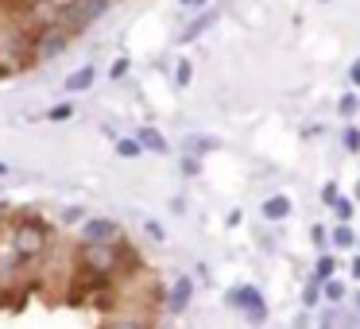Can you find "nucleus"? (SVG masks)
Returning <instances> with one entry per match:
<instances>
[{
    "label": "nucleus",
    "mask_w": 360,
    "mask_h": 329,
    "mask_svg": "<svg viewBox=\"0 0 360 329\" xmlns=\"http://www.w3.org/2000/svg\"><path fill=\"white\" fill-rule=\"evenodd\" d=\"M337 194H341V190H337V182H326V186H321V202H326V205H333Z\"/></svg>",
    "instance_id": "27"
},
{
    "label": "nucleus",
    "mask_w": 360,
    "mask_h": 329,
    "mask_svg": "<svg viewBox=\"0 0 360 329\" xmlns=\"http://www.w3.org/2000/svg\"><path fill=\"white\" fill-rule=\"evenodd\" d=\"M314 240H318V244H321V248H326V244H329V233H326V228H321V225H318V228H314Z\"/></svg>",
    "instance_id": "31"
},
{
    "label": "nucleus",
    "mask_w": 360,
    "mask_h": 329,
    "mask_svg": "<svg viewBox=\"0 0 360 329\" xmlns=\"http://www.w3.org/2000/svg\"><path fill=\"white\" fill-rule=\"evenodd\" d=\"M349 271H352V279H360V256H356V259H352V264H349Z\"/></svg>",
    "instance_id": "34"
},
{
    "label": "nucleus",
    "mask_w": 360,
    "mask_h": 329,
    "mask_svg": "<svg viewBox=\"0 0 360 329\" xmlns=\"http://www.w3.org/2000/svg\"><path fill=\"white\" fill-rule=\"evenodd\" d=\"M4 174H8V163H0V179H4Z\"/></svg>",
    "instance_id": "36"
},
{
    "label": "nucleus",
    "mask_w": 360,
    "mask_h": 329,
    "mask_svg": "<svg viewBox=\"0 0 360 329\" xmlns=\"http://www.w3.org/2000/svg\"><path fill=\"white\" fill-rule=\"evenodd\" d=\"M190 82H194V66H190L186 58H182V63H179V70H174V86H179V89H186Z\"/></svg>",
    "instance_id": "20"
},
{
    "label": "nucleus",
    "mask_w": 360,
    "mask_h": 329,
    "mask_svg": "<svg viewBox=\"0 0 360 329\" xmlns=\"http://www.w3.org/2000/svg\"><path fill=\"white\" fill-rule=\"evenodd\" d=\"M333 275H337V259L329 256V252H321V256H318V264H314V275H310V279L326 283V279H333Z\"/></svg>",
    "instance_id": "14"
},
{
    "label": "nucleus",
    "mask_w": 360,
    "mask_h": 329,
    "mask_svg": "<svg viewBox=\"0 0 360 329\" xmlns=\"http://www.w3.org/2000/svg\"><path fill=\"white\" fill-rule=\"evenodd\" d=\"M190 298H194V279H190V275H179L171 295H167V314H186Z\"/></svg>",
    "instance_id": "7"
},
{
    "label": "nucleus",
    "mask_w": 360,
    "mask_h": 329,
    "mask_svg": "<svg viewBox=\"0 0 360 329\" xmlns=\"http://www.w3.org/2000/svg\"><path fill=\"white\" fill-rule=\"evenodd\" d=\"M318 4H329V0H318Z\"/></svg>",
    "instance_id": "40"
},
{
    "label": "nucleus",
    "mask_w": 360,
    "mask_h": 329,
    "mask_svg": "<svg viewBox=\"0 0 360 329\" xmlns=\"http://www.w3.org/2000/svg\"><path fill=\"white\" fill-rule=\"evenodd\" d=\"M356 252H360V228H356Z\"/></svg>",
    "instance_id": "38"
},
{
    "label": "nucleus",
    "mask_w": 360,
    "mask_h": 329,
    "mask_svg": "<svg viewBox=\"0 0 360 329\" xmlns=\"http://www.w3.org/2000/svg\"><path fill=\"white\" fill-rule=\"evenodd\" d=\"M105 240H120V225L109 217H89L82 225V244H105Z\"/></svg>",
    "instance_id": "6"
},
{
    "label": "nucleus",
    "mask_w": 360,
    "mask_h": 329,
    "mask_svg": "<svg viewBox=\"0 0 360 329\" xmlns=\"http://www.w3.org/2000/svg\"><path fill=\"white\" fill-rule=\"evenodd\" d=\"M290 209H295V205H290L287 194H271V198L264 202V217H267V221H287Z\"/></svg>",
    "instance_id": "11"
},
{
    "label": "nucleus",
    "mask_w": 360,
    "mask_h": 329,
    "mask_svg": "<svg viewBox=\"0 0 360 329\" xmlns=\"http://www.w3.org/2000/svg\"><path fill=\"white\" fill-rule=\"evenodd\" d=\"M143 228H148V236H155V240H163V225H159V221H143Z\"/></svg>",
    "instance_id": "28"
},
{
    "label": "nucleus",
    "mask_w": 360,
    "mask_h": 329,
    "mask_svg": "<svg viewBox=\"0 0 360 329\" xmlns=\"http://www.w3.org/2000/svg\"><path fill=\"white\" fill-rule=\"evenodd\" d=\"M94 82H97V66L89 63V66H78V70H74L70 78L63 82V89H66V93H86Z\"/></svg>",
    "instance_id": "9"
},
{
    "label": "nucleus",
    "mask_w": 360,
    "mask_h": 329,
    "mask_svg": "<svg viewBox=\"0 0 360 329\" xmlns=\"http://www.w3.org/2000/svg\"><path fill=\"white\" fill-rule=\"evenodd\" d=\"M8 240L16 244V252H20V259H24V264H35V259H43V256H47V248H51L47 225H43V221H35V217L16 221V228H12Z\"/></svg>",
    "instance_id": "1"
},
{
    "label": "nucleus",
    "mask_w": 360,
    "mask_h": 329,
    "mask_svg": "<svg viewBox=\"0 0 360 329\" xmlns=\"http://www.w3.org/2000/svg\"><path fill=\"white\" fill-rule=\"evenodd\" d=\"M182 174H202V159L186 151V155H182Z\"/></svg>",
    "instance_id": "25"
},
{
    "label": "nucleus",
    "mask_w": 360,
    "mask_h": 329,
    "mask_svg": "<svg viewBox=\"0 0 360 329\" xmlns=\"http://www.w3.org/2000/svg\"><path fill=\"white\" fill-rule=\"evenodd\" d=\"M213 24H217V8H205L202 16L194 20V24H186V32H182V43H194L198 35H202L205 27H213Z\"/></svg>",
    "instance_id": "12"
},
{
    "label": "nucleus",
    "mask_w": 360,
    "mask_h": 329,
    "mask_svg": "<svg viewBox=\"0 0 360 329\" xmlns=\"http://www.w3.org/2000/svg\"><path fill=\"white\" fill-rule=\"evenodd\" d=\"M66 47H70V32H66L58 20H51V24H43V27H35V32H32L35 63H51V58H58Z\"/></svg>",
    "instance_id": "4"
},
{
    "label": "nucleus",
    "mask_w": 360,
    "mask_h": 329,
    "mask_svg": "<svg viewBox=\"0 0 360 329\" xmlns=\"http://www.w3.org/2000/svg\"><path fill=\"white\" fill-rule=\"evenodd\" d=\"M105 329H148V325H143V321H136V318H112Z\"/></svg>",
    "instance_id": "24"
},
{
    "label": "nucleus",
    "mask_w": 360,
    "mask_h": 329,
    "mask_svg": "<svg viewBox=\"0 0 360 329\" xmlns=\"http://www.w3.org/2000/svg\"><path fill=\"white\" fill-rule=\"evenodd\" d=\"M356 105H360V93H356Z\"/></svg>",
    "instance_id": "41"
},
{
    "label": "nucleus",
    "mask_w": 360,
    "mask_h": 329,
    "mask_svg": "<svg viewBox=\"0 0 360 329\" xmlns=\"http://www.w3.org/2000/svg\"><path fill=\"white\" fill-rule=\"evenodd\" d=\"M341 329H356V318H349V314H345V318H341Z\"/></svg>",
    "instance_id": "33"
},
{
    "label": "nucleus",
    "mask_w": 360,
    "mask_h": 329,
    "mask_svg": "<svg viewBox=\"0 0 360 329\" xmlns=\"http://www.w3.org/2000/svg\"><path fill=\"white\" fill-rule=\"evenodd\" d=\"M78 264H82V271H86V279H105V275H112V271H117V264H120V244L117 240L82 244Z\"/></svg>",
    "instance_id": "2"
},
{
    "label": "nucleus",
    "mask_w": 360,
    "mask_h": 329,
    "mask_svg": "<svg viewBox=\"0 0 360 329\" xmlns=\"http://www.w3.org/2000/svg\"><path fill=\"white\" fill-rule=\"evenodd\" d=\"M349 82H352V89H360V58H352V66H349Z\"/></svg>",
    "instance_id": "29"
},
{
    "label": "nucleus",
    "mask_w": 360,
    "mask_h": 329,
    "mask_svg": "<svg viewBox=\"0 0 360 329\" xmlns=\"http://www.w3.org/2000/svg\"><path fill=\"white\" fill-rule=\"evenodd\" d=\"M136 140H140L143 151H155V155H167V151H171V143H167V136L159 132V128H140Z\"/></svg>",
    "instance_id": "10"
},
{
    "label": "nucleus",
    "mask_w": 360,
    "mask_h": 329,
    "mask_svg": "<svg viewBox=\"0 0 360 329\" xmlns=\"http://www.w3.org/2000/svg\"><path fill=\"white\" fill-rule=\"evenodd\" d=\"M321 329H333V314H326V318H321Z\"/></svg>",
    "instance_id": "35"
},
{
    "label": "nucleus",
    "mask_w": 360,
    "mask_h": 329,
    "mask_svg": "<svg viewBox=\"0 0 360 329\" xmlns=\"http://www.w3.org/2000/svg\"><path fill=\"white\" fill-rule=\"evenodd\" d=\"M82 217H86V209H82V205H70V209H63V225H78Z\"/></svg>",
    "instance_id": "26"
},
{
    "label": "nucleus",
    "mask_w": 360,
    "mask_h": 329,
    "mask_svg": "<svg viewBox=\"0 0 360 329\" xmlns=\"http://www.w3.org/2000/svg\"><path fill=\"white\" fill-rule=\"evenodd\" d=\"M74 117V105L70 101H63V105H55V109H47V120H55V124H58V120H70Z\"/></svg>",
    "instance_id": "23"
},
{
    "label": "nucleus",
    "mask_w": 360,
    "mask_h": 329,
    "mask_svg": "<svg viewBox=\"0 0 360 329\" xmlns=\"http://www.w3.org/2000/svg\"><path fill=\"white\" fill-rule=\"evenodd\" d=\"M117 155H124V159H140V155H143L140 140H136V136H120V140H117Z\"/></svg>",
    "instance_id": "17"
},
{
    "label": "nucleus",
    "mask_w": 360,
    "mask_h": 329,
    "mask_svg": "<svg viewBox=\"0 0 360 329\" xmlns=\"http://www.w3.org/2000/svg\"><path fill=\"white\" fill-rule=\"evenodd\" d=\"M321 302H329V306L345 302V283H337V279H326V283H321Z\"/></svg>",
    "instance_id": "16"
},
{
    "label": "nucleus",
    "mask_w": 360,
    "mask_h": 329,
    "mask_svg": "<svg viewBox=\"0 0 360 329\" xmlns=\"http://www.w3.org/2000/svg\"><path fill=\"white\" fill-rule=\"evenodd\" d=\"M329 244L333 248H356V233L349 228V221H337L333 233H329Z\"/></svg>",
    "instance_id": "13"
},
{
    "label": "nucleus",
    "mask_w": 360,
    "mask_h": 329,
    "mask_svg": "<svg viewBox=\"0 0 360 329\" xmlns=\"http://www.w3.org/2000/svg\"><path fill=\"white\" fill-rule=\"evenodd\" d=\"M43 4H55V8H58V4H66V0H43Z\"/></svg>",
    "instance_id": "37"
},
{
    "label": "nucleus",
    "mask_w": 360,
    "mask_h": 329,
    "mask_svg": "<svg viewBox=\"0 0 360 329\" xmlns=\"http://www.w3.org/2000/svg\"><path fill=\"white\" fill-rule=\"evenodd\" d=\"M302 302H306V310H314V306H321V283H318V279H310V283H306V290H302Z\"/></svg>",
    "instance_id": "19"
},
{
    "label": "nucleus",
    "mask_w": 360,
    "mask_h": 329,
    "mask_svg": "<svg viewBox=\"0 0 360 329\" xmlns=\"http://www.w3.org/2000/svg\"><path fill=\"white\" fill-rule=\"evenodd\" d=\"M341 143H345V151H352V155H356V151H360V128H345V132H341Z\"/></svg>",
    "instance_id": "22"
},
{
    "label": "nucleus",
    "mask_w": 360,
    "mask_h": 329,
    "mask_svg": "<svg viewBox=\"0 0 360 329\" xmlns=\"http://www.w3.org/2000/svg\"><path fill=\"white\" fill-rule=\"evenodd\" d=\"M329 209H333L337 221H352V213H356V202H352V198H345V194H337V202L329 205Z\"/></svg>",
    "instance_id": "18"
},
{
    "label": "nucleus",
    "mask_w": 360,
    "mask_h": 329,
    "mask_svg": "<svg viewBox=\"0 0 360 329\" xmlns=\"http://www.w3.org/2000/svg\"><path fill=\"white\" fill-rule=\"evenodd\" d=\"M20 267H24V259H20L16 244H12V240H0V283L16 279Z\"/></svg>",
    "instance_id": "8"
},
{
    "label": "nucleus",
    "mask_w": 360,
    "mask_h": 329,
    "mask_svg": "<svg viewBox=\"0 0 360 329\" xmlns=\"http://www.w3.org/2000/svg\"><path fill=\"white\" fill-rule=\"evenodd\" d=\"M229 306H236V310L248 318V325H264L267 321V298L259 295V287H252V283L229 290Z\"/></svg>",
    "instance_id": "5"
},
{
    "label": "nucleus",
    "mask_w": 360,
    "mask_h": 329,
    "mask_svg": "<svg viewBox=\"0 0 360 329\" xmlns=\"http://www.w3.org/2000/svg\"><path fill=\"white\" fill-rule=\"evenodd\" d=\"M337 112H341V117H356V112H360L356 93H341V101H337Z\"/></svg>",
    "instance_id": "21"
},
{
    "label": "nucleus",
    "mask_w": 360,
    "mask_h": 329,
    "mask_svg": "<svg viewBox=\"0 0 360 329\" xmlns=\"http://www.w3.org/2000/svg\"><path fill=\"white\" fill-rule=\"evenodd\" d=\"M186 151L190 155H210V151H217V140L213 136H186Z\"/></svg>",
    "instance_id": "15"
},
{
    "label": "nucleus",
    "mask_w": 360,
    "mask_h": 329,
    "mask_svg": "<svg viewBox=\"0 0 360 329\" xmlns=\"http://www.w3.org/2000/svg\"><path fill=\"white\" fill-rule=\"evenodd\" d=\"M112 78H124V74H128V58H117V63H112Z\"/></svg>",
    "instance_id": "30"
},
{
    "label": "nucleus",
    "mask_w": 360,
    "mask_h": 329,
    "mask_svg": "<svg viewBox=\"0 0 360 329\" xmlns=\"http://www.w3.org/2000/svg\"><path fill=\"white\" fill-rule=\"evenodd\" d=\"M109 4L112 0H66V4H58V24L74 35L82 27H89L94 20H101L109 12Z\"/></svg>",
    "instance_id": "3"
},
{
    "label": "nucleus",
    "mask_w": 360,
    "mask_h": 329,
    "mask_svg": "<svg viewBox=\"0 0 360 329\" xmlns=\"http://www.w3.org/2000/svg\"><path fill=\"white\" fill-rule=\"evenodd\" d=\"M182 8H205V0H182Z\"/></svg>",
    "instance_id": "32"
},
{
    "label": "nucleus",
    "mask_w": 360,
    "mask_h": 329,
    "mask_svg": "<svg viewBox=\"0 0 360 329\" xmlns=\"http://www.w3.org/2000/svg\"><path fill=\"white\" fill-rule=\"evenodd\" d=\"M356 314H360V295H356Z\"/></svg>",
    "instance_id": "39"
}]
</instances>
